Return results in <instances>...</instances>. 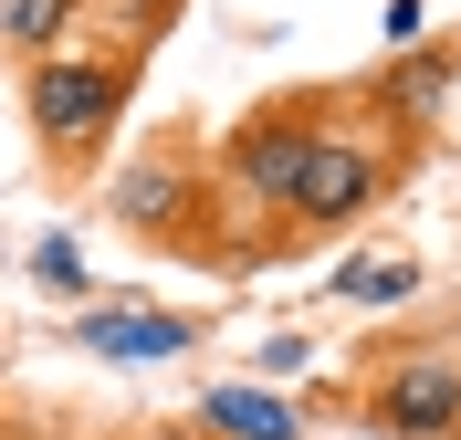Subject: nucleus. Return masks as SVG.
<instances>
[{
    "mask_svg": "<svg viewBox=\"0 0 461 440\" xmlns=\"http://www.w3.org/2000/svg\"><path fill=\"white\" fill-rule=\"evenodd\" d=\"M336 94H346V85H284V94H262V105H241V116L200 147V168H210V220H230L221 241L200 231L221 273H262V220L284 210V189H294V168H304L315 126L336 116Z\"/></svg>",
    "mask_w": 461,
    "mask_h": 440,
    "instance_id": "nucleus-1",
    "label": "nucleus"
},
{
    "mask_svg": "<svg viewBox=\"0 0 461 440\" xmlns=\"http://www.w3.org/2000/svg\"><path fill=\"white\" fill-rule=\"evenodd\" d=\"M409 168H420V137L377 126L357 94H336V116L315 126V147H304V168H294L284 210H273V231H262V273H273V263H294V252H315V241L367 231Z\"/></svg>",
    "mask_w": 461,
    "mask_h": 440,
    "instance_id": "nucleus-2",
    "label": "nucleus"
},
{
    "mask_svg": "<svg viewBox=\"0 0 461 440\" xmlns=\"http://www.w3.org/2000/svg\"><path fill=\"white\" fill-rule=\"evenodd\" d=\"M147 85V31H115V42H63V53L22 63V126L42 147V178L53 189H95V168L126 137V105Z\"/></svg>",
    "mask_w": 461,
    "mask_h": 440,
    "instance_id": "nucleus-3",
    "label": "nucleus"
},
{
    "mask_svg": "<svg viewBox=\"0 0 461 440\" xmlns=\"http://www.w3.org/2000/svg\"><path fill=\"white\" fill-rule=\"evenodd\" d=\"M357 419L377 440H461V336L399 325L357 356Z\"/></svg>",
    "mask_w": 461,
    "mask_h": 440,
    "instance_id": "nucleus-4",
    "label": "nucleus"
},
{
    "mask_svg": "<svg viewBox=\"0 0 461 440\" xmlns=\"http://www.w3.org/2000/svg\"><path fill=\"white\" fill-rule=\"evenodd\" d=\"M105 220L126 241H147V252H200V231H210V168H200V147L189 137L137 147V157L105 178Z\"/></svg>",
    "mask_w": 461,
    "mask_h": 440,
    "instance_id": "nucleus-5",
    "label": "nucleus"
},
{
    "mask_svg": "<svg viewBox=\"0 0 461 440\" xmlns=\"http://www.w3.org/2000/svg\"><path fill=\"white\" fill-rule=\"evenodd\" d=\"M451 85H461V31H430V42H399V53L377 63L367 85H357V105H367L377 126H399V137L430 147V126H440V105H451Z\"/></svg>",
    "mask_w": 461,
    "mask_h": 440,
    "instance_id": "nucleus-6",
    "label": "nucleus"
},
{
    "mask_svg": "<svg viewBox=\"0 0 461 440\" xmlns=\"http://www.w3.org/2000/svg\"><path fill=\"white\" fill-rule=\"evenodd\" d=\"M63 336H74L85 356H115V367H158V356H189V346H200L210 315H189V304H105V293H95Z\"/></svg>",
    "mask_w": 461,
    "mask_h": 440,
    "instance_id": "nucleus-7",
    "label": "nucleus"
},
{
    "mask_svg": "<svg viewBox=\"0 0 461 440\" xmlns=\"http://www.w3.org/2000/svg\"><path fill=\"white\" fill-rule=\"evenodd\" d=\"M189 419H200L210 440H304L315 430V409H304L294 388H273V378H210L200 399H189Z\"/></svg>",
    "mask_w": 461,
    "mask_h": 440,
    "instance_id": "nucleus-8",
    "label": "nucleus"
},
{
    "mask_svg": "<svg viewBox=\"0 0 461 440\" xmlns=\"http://www.w3.org/2000/svg\"><path fill=\"white\" fill-rule=\"evenodd\" d=\"M420 293H430V263H420V252H377V241H357V252H346L336 273H325V304H420Z\"/></svg>",
    "mask_w": 461,
    "mask_h": 440,
    "instance_id": "nucleus-9",
    "label": "nucleus"
},
{
    "mask_svg": "<svg viewBox=\"0 0 461 440\" xmlns=\"http://www.w3.org/2000/svg\"><path fill=\"white\" fill-rule=\"evenodd\" d=\"M85 11H95V0H0V53H11V63H32V53H63Z\"/></svg>",
    "mask_w": 461,
    "mask_h": 440,
    "instance_id": "nucleus-10",
    "label": "nucleus"
},
{
    "mask_svg": "<svg viewBox=\"0 0 461 440\" xmlns=\"http://www.w3.org/2000/svg\"><path fill=\"white\" fill-rule=\"evenodd\" d=\"M32 273H42L53 293H74V304H95V283H85V252H74V231H53V241H42V252H32Z\"/></svg>",
    "mask_w": 461,
    "mask_h": 440,
    "instance_id": "nucleus-11",
    "label": "nucleus"
},
{
    "mask_svg": "<svg viewBox=\"0 0 461 440\" xmlns=\"http://www.w3.org/2000/svg\"><path fill=\"white\" fill-rule=\"evenodd\" d=\"M304 356H315V346H304V336H273V346H262V378H294Z\"/></svg>",
    "mask_w": 461,
    "mask_h": 440,
    "instance_id": "nucleus-12",
    "label": "nucleus"
},
{
    "mask_svg": "<svg viewBox=\"0 0 461 440\" xmlns=\"http://www.w3.org/2000/svg\"><path fill=\"white\" fill-rule=\"evenodd\" d=\"M420 22H430V0H388V42H420Z\"/></svg>",
    "mask_w": 461,
    "mask_h": 440,
    "instance_id": "nucleus-13",
    "label": "nucleus"
},
{
    "mask_svg": "<svg viewBox=\"0 0 461 440\" xmlns=\"http://www.w3.org/2000/svg\"><path fill=\"white\" fill-rule=\"evenodd\" d=\"M137 440H210L200 419H168V430H137Z\"/></svg>",
    "mask_w": 461,
    "mask_h": 440,
    "instance_id": "nucleus-14",
    "label": "nucleus"
},
{
    "mask_svg": "<svg viewBox=\"0 0 461 440\" xmlns=\"http://www.w3.org/2000/svg\"><path fill=\"white\" fill-rule=\"evenodd\" d=\"M451 336H461V293H451Z\"/></svg>",
    "mask_w": 461,
    "mask_h": 440,
    "instance_id": "nucleus-15",
    "label": "nucleus"
},
{
    "mask_svg": "<svg viewBox=\"0 0 461 440\" xmlns=\"http://www.w3.org/2000/svg\"><path fill=\"white\" fill-rule=\"evenodd\" d=\"M0 440H11V419H0Z\"/></svg>",
    "mask_w": 461,
    "mask_h": 440,
    "instance_id": "nucleus-16",
    "label": "nucleus"
}]
</instances>
